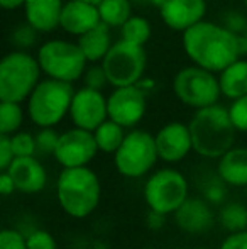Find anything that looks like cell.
Segmentation results:
<instances>
[{"instance_id": "37", "label": "cell", "mask_w": 247, "mask_h": 249, "mask_svg": "<svg viewBox=\"0 0 247 249\" xmlns=\"http://www.w3.org/2000/svg\"><path fill=\"white\" fill-rule=\"evenodd\" d=\"M16 160V154L12 149V142H10V136L2 134L0 136V170L5 171L7 168L12 164Z\"/></svg>"}, {"instance_id": "27", "label": "cell", "mask_w": 247, "mask_h": 249, "mask_svg": "<svg viewBox=\"0 0 247 249\" xmlns=\"http://www.w3.org/2000/svg\"><path fill=\"white\" fill-rule=\"evenodd\" d=\"M24 122V110L17 102L0 100V134L12 136Z\"/></svg>"}, {"instance_id": "21", "label": "cell", "mask_w": 247, "mask_h": 249, "mask_svg": "<svg viewBox=\"0 0 247 249\" xmlns=\"http://www.w3.org/2000/svg\"><path fill=\"white\" fill-rule=\"evenodd\" d=\"M78 46L82 48L83 54L86 56L88 63H102L105 54L112 48V34H110V26L100 22L97 27L90 29L88 33L82 34L78 37Z\"/></svg>"}, {"instance_id": "32", "label": "cell", "mask_w": 247, "mask_h": 249, "mask_svg": "<svg viewBox=\"0 0 247 249\" xmlns=\"http://www.w3.org/2000/svg\"><path fill=\"white\" fill-rule=\"evenodd\" d=\"M83 82H85V87H90V89L95 90H103V87L109 85V80H107L102 63H92V66H88L85 70Z\"/></svg>"}, {"instance_id": "12", "label": "cell", "mask_w": 247, "mask_h": 249, "mask_svg": "<svg viewBox=\"0 0 247 249\" xmlns=\"http://www.w3.org/2000/svg\"><path fill=\"white\" fill-rule=\"evenodd\" d=\"M148 97L149 95L139 85L114 89V92L107 97L109 119L125 129L135 127L148 110Z\"/></svg>"}, {"instance_id": "16", "label": "cell", "mask_w": 247, "mask_h": 249, "mask_svg": "<svg viewBox=\"0 0 247 249\" xmlns=\"http://www.w3.org/2000/svg\"><path fill=\"white\" fill-rule=\"evenodd\" d=\"M102 22L99 5L82 0H68L63 5L60 27L69 36L80 37Z\"/></svg>"}, {"instance_id": "14", "label": "cell", "mask_w": 247, "mask_h": 249, "mask_svg": "<svg viewBox=\"0 0 247 249\" xmlns=\"http://www.w3.org/2000/svg\"><path fill=\"white\" fill-rule=\"evenodd\" d=\"M159 160L166 163H180L193 151L190 127L183 122H168L154 136Z\"/></svg>"}, {"instance_id": "48", "label": "cell", "mask_w": 247, "mask_h": 249, "mask_svg": "<svg viewBox=\"0 0 247 249\" xmlns=\"http://www.w3.org/2000/svg\"><path fill=\"white\" fill-rule=\"evenodd\" d=\"M244 5H246V10H247V0H244Z\"/></svg>"}, {"instance_id": "40", "label": "cell", "mask_w": 247, "mask_h": 249, "mask_svg": "<svg viewBox=\"0 0 247 249\" xmlns=\"http://www.w3.org/2000/svg\"><path fill=\"white\" fill-rule=\"evenodd\" d=\"M16 190H17L16 181H14V178L9 175V171H2V175H0V194L10 195Z\"/></svg>"}, {"instance_id": "46", "label": "cell", "mask_w": 247, "mask_h": 249, "mask_svg": "<svg viewBox=\"0 0 247 249\" xmlns=\"http://www.w3.org/2000/svg\"><path fill=\"white\" fill-rule=\"evenodd\" d=\"M132 2H137V3H142V2H149V0H132Z\"/></svg>"}, {"instance_id": "23", "label": "cell", "mask_w": 247, "mask_h": 249, "mask_svg": "<svg viewBox=\"0 0 247 249\" xmlns=\"http://www.w3.org/2000/svg\"><path fill=\"white\" fill-rule=\"evenodd\" d=\"M93 134H95V141L102 153L115 154V151L119 149L120 144L124 142L127 132H125V127L117 124L115 121L107 119L105 122H102V124L93 131Z\"/></svg>"}, {"instance_id": "39", "label": "cell", "mask_w": 247, "mask_h": 249, "mask_svg": "<svg viewBox=\"0 0 247 249\" xmlns=\"http://www.w3.org/2000/svg\"><path fill=\"white\" fill-rule=\"evenodd\" d=\"M165 213H159L156 210L149 209V213L146 215V226L151 231H159L163 226H165Z\"/></svg>"}, {"instance_id": "38", "label": "cell", "mask_w": 247, "mask_h": 249, "mask_svg": "<svg viewBox=\"0 0 247 249\" xmlns=\"http://www.w3.org/2000/svg\"><path fill=\"white\" fill-rule=\"evenodd\" d=\"M218 249H247V229L239 232H229Z\"/></svg>"}, {"instance_id": "2", "label": "cell", "mask_w": 247, "mask_h": 249, "mask_svg": "<svg viewBox=\"0 0 247 249\" xmlns=\"http://www.w3.org/2000/svg\"><path fill=\"white\" fill-rule=\"evenodd\" d=\"M188 127L193 141V151L200 156L215 160L234 148L237 129L232 122L229 108L224 105L214 104L198 108Z\"/></svg>"}, {"instance_id": "26", "label": "cell", "mask_w": 247, "mask_h": 249, "mask_svg": "<svg viewBox=\"0 0 247 249\" xmlns=\"http://www.w3.org/2000/svg\"><path fill=\"white\" fill-rule=\"evenodd\" d=\"M222 227L229 232H239L247 229V207L239 202L225 203L218 213Z\"/></svg>"}, {"instance_id": "24", "label": "cell", "mask_w": 247, "mask_h": 249, "mask_svg": "<svg viewBox=\"0 0 247 249\" xmlns=\"http://www.w3.org/2000/svg\"><path fill=\"white\" fill-rule=\"evenodd\" d=\"M100 19L110 27H120L132 16V0H100Z\"/></svg>"}, {"instance_id": "20", "label": "cell", "mask_w": 247, "mask_h": 249, "mask_svg": "<svg viewBox=\"0 0 247 249\" xmlns=\"http://www.w3.org/2000/svg\"><path fill=\"white\" fill-rule=\"evenodd\" d=\"M217 173L231 187H247V148H231L218 158Z\"/></svg>"}, {"instance_id": "19", "label": "cell", "mask_w": 247, "mask_h": 249, "mask_svg": "<svg viewBox=\"0 0 247 249\" xmlns=\"http://www.w3.org/2000/svg\"><path fill=\"white\" fill-rule=\"evenodd\" d=\"M63 5H65L63 0H26L24 3L26 22H29L41 34L53 33L56 27H60Z\"/></svg>"}, {"instance_id": "8", "label": "cell", "mask_w": 247, "mask_h": 249, "mask_svg": "<svg viewBox=\"0 0 247 249\" xmlns=\"http://www.w3.org/2000/svg\"><path fill=\"white\" fill-rule=\"evenodd\" d=\"M159 160L156 139L144 129H134L125 134L124 142L114 154L115 170L125 178H141L154 168Z\"/></svg>"}, {"instance_id": "13", "label": "cell", "mask_w": 247, "mask_h": 249, "mask_svg": "<svg viewBox=\"0 0 247 249\" xmlns=\"http://www.w3.org/2000/svg\"><path fill=\"white\" fill-rule=\"evenodd\" d=\"M69 117L76 127L93 132L102 122L109 119L107 97L102 93V90L90 89V87L75 90L71 107H69Z\"/></svg>"}, {"instance_id": "41", "label": "cell", "mask_w": 247, "mask_h": 249, "mask_svg": "<svg viewBox=\"0 0 247 249\" xmlns=\"http://www.w3.org/2000/svg\"><path fill=\"white\" fill-rule=\"evenodd\" d=\"M135 85L141 87V89L144 90V92L148 93V95H151V92L156 89V82L152 78H141L137 83H135Z\"/></svg>"}, {"instance_id": "5", "label": "cell", "mask_w": 247, "mask_h": 249, "mask_svg": "<svg viewBox=\"0 0 247 249\" xmlns=\"http://www.w3.org/2000/svg\"><path fill=\"white\" fill-rule=\"evenodd\" d=\"M75 95L73 83L61 80H41L27 99V114L37 127H54L69 114Z\"/></svg>"}, {"instance_id": "11", "label": "cell", "mask_w": 247, "mask_h": 249, "mask_svg": "<svg viewBox=\"0 0 247 249\" xmlns=\"http://www.w3.org/2000/svg\"><path fill=\"white\" fill-rule=\"evenodd\" d=\"M95 134L82 127H73L61 132L54 158L63 168L86 166L99 153Z\"/></svg>"}, {"instance_id": "33", "label": "cell", "mask_w": 247, "mask_h": 249, "mask_svg": "<svg viewBox=\"0 0 247 249\" xmlns=\"http://www.w3.org/2000/svg\"><path fill=\"white\" fill-rule=\"evenodd\" d=\"M26 237H27V249H58L54 237L44 229L33 231Z\"/></svg>"}, {"instance_id": "28", "label": "cell", "mask_w": 247, "mask_h": 249, "mask_svg": "<svg viewBox=\"0 0 247 249\" xmlns=\"http://www.w3.org/2000/svg\"><path fill=\"white\" fill-rule=\"evenodd\" d=\"M10 142H12V149L16 158L22 156H36V136L26 131H17L10 136Z\"/></svg>"}, {"instance_id": "4", "label": "cell", "mask_w": 247, "mask_h": 249, "mask_svg": "<svg viewBox=\"0 0 247 249\" xmlns=\"http://www.w3.org/2000/svg\"><path fill=\"white\" fill-rule=\"evenodd\" d=\"M37 56L27 51H10L0 61V100L22 104L41 82Z\"/></svg>"}, {"instance_id": "7", "label": "cell", "mask_w": 247, "mask_h": 249, "mask_svg": "<svg viewBox=\"0 0 247 249\" xmlns=\"http://www.w3.org/2000/svg\"><path fill=\"white\" fill-rule=\"evenodd\" d=\"M173 93L186 107L195 110L218 104L222 97L217 73L191 65L181 68L173 78Z\"/></svg>"}, {"instance_id": "17", "label": "cell", "mask_w": 247, "mask_h": 249, "mask_svg": "<svg viewBox=\"0 0 247 249\" xmlns=\"http://www.w3.org/2000/svg\"><path fill=\"white\" fill-rule=\"evenodd\" d=\"M5 171H9L16 181V188L22 194H39L46 188V168L34 156L16 158Z\"/></svg>"}, {"instance_id": "49", "label": "cell", "mask_w": 247, "mask_h": 249, "mask_svg": "<svg viewBox=\"0 0 247 249\" xmlns=\"http://www.w3.org/2000/svg\"><path fill=\"white\" fill-rule=\"evenodd\" d=\"M142 249H154V248H142Z\"/></svg>"}, {"instance_id": "45", "label": "cell", "mask_w": 247, "mask_h": 249, "mask_svg": "<svg viewBox=\"0 0 247 249\" xmlns=\"http://www.w3.org/2000/svg\"><path fill=\"white\" fill-rule=\"evenodd\" d=\"M82 2H90V3H95V5H99L100 0H82Z\"/></svg>"}, {"instance_id": "43", "label": "cell", "mask_w": 247, "mask_h": 249, "mask_svg": "<svg viewBox=\"0 0 247 249\" xmlns=\"http://www.w3.org/2000/svg\"><path fill=\"white\" fill-rule=\"evenodd\" d=\"M165 2H166V0H149V3H151V5H154V7H158V9H161Z\"/></svg>"}, {"instance_id": "1", "label": "cell", "mask_w": 247, "mask_h": 249, "mask_svg": "<svg viewBox=\"0 0 247 249\" xmlns=\"http://www.w3.org/2000/svg\"><path fill=\"white\" fill-rule=\"evenodd\" d=\"M181 44L193 65L214 73H220L244 54L242 36L229 31L224 24L210 20H201L186 29L181 36Z\"/></svg>"}, {"instance_id": "44", "label": "cell", "mask_w": 247, "mask_h": 249, "mask_svg": "<svg viewBox=\"0 0 247 249\" xmlns=\"http://www.w3.org/2000/svg\"><path fill=\"white\" fill-rule=\"evenodd\" d=\"M242 51L247 53V31H246L244 36H242Z\"/></svg>"}, {"instance_id": "30", "label": "cell", "mask_w": 247, "mask_h": 249, "mask_svg": "<svg viewBox=\"0 0 247 249\" xmlns=\"http://www.w3.org/2000/svg\"><path fill=\"white\" fill-rule=\"evenodd\" d=\"M36 136V149L37 154L43 156H49L56 151L58 141H60V134L54 131V127H39V132Z\"/></svg>"}, {"instance_id": "47", "label": "cell", "mask_w": 247, "mask_h": 249, "mask_svg": "<svg viewBox=\"0 0 247 249\" xmlns=\"http://www.w3.org/2000/svg\"><path fill=\"white\" fill-rule=\"evenodd\" d=\"M195 249H210V248H195Z\"/></svg>"}, {"instance_id": "6", "label": "cell", "mask_w": 247, "mask_h": 249, "mask_svg": "<svg viewBox=\"0 0 247 249\" xmlns=\"http://www.w3.org/2000/svg\"><path fill=\"white\" fill-rule=\"evenodd\" d=\"M37 61L48 78L75 83L83 78L86 70V56L78 43L65 39H51L37 50Z\"/></svg>"}, {"instance_id": "25", "label": "cell", "mask_w": 247, "mask_h": 249, "mask_svg": "<svg viewBox=\"0 0 247 249\" xmlns=\"http://www.w3.org/2000/svg\"><path fill=\"white\" fill-rule=\"evenodd\" d=\"M120 37L129 41V43L144 46L151 37V24L146 17L131 16L120 26Z\"/></svg>"}, {"instance_id": "9", "label": "cell", "mask_w": 247, "mask_h": 249, "mask_svg": "<svg viewBox=\"0 0 247 249\" xmlns=\"http://www.w3.org/2000/svg\"><path fill=\"white\" fill-rule=\"evenodd\" d=\"M102 66L105 70L109 85L114 89L135 85L139 80L144 78L148 56L144 46L129 43L120 37L102 59Z\"/></svg>"}, {"instance_id": "42", "label": "cell", "mask_w": 247, "mask_h": 249, "mask_svg": "<svg viewBox=\"0 0 247 249\" xmlns=\"http://www.w3.org/2000/svg\"><path fill=\"white\" fill-rule=\"evenodd\" d=\"M26 0H0V5L5 10H16L19 7H24Z\"/></svg>"}, {"instance_id": "22", "label": "cell", "mask_w": 247, "mask_h": 249, "mask_svg": "<svg viewBox=\"0 0 247 249\" xmlns=\"http://www.w3.org/2000/svg\"><path fill=\"white\" fill-rule=\"evenodd\" d=\"M222 97L235 100L247 95V59L239 58L218 73Z\"/></svg>"}, {"instance_id": "15", "label": "cell", "mask_w": 247, "mask_h": 249, "mask_svg": "<svg viewBox=\"0 0 247 249\" xmlns=\"http://www.w3.org/2000/svg\"><path fill=\"white\" fill-rule=\"evenodd\" d=\"M161 19L169 29L185 33L195 24L205 20L207 2L205 0H166L159 9Z\"/></svg>"}, {"instance_id": "34", "label": "cell", "mask_w": 247, "mask_h": 249, "mask_svg": "<svg viewBox=\"0 0 247 249\" xmlns=\"http://www.w3.org/2000/svg\"><path fill=\"white\" fill-rule=\"evenodd\" d=\"M0 249H27V237L16 229H3L0 232Z\"/></svg>"}, {"instance_id": "29", "label": "cell", "mask_w": 247, "mask_h": 249, "mask_svg": "<svg viewBox=\"0 0 247 249\" xmlns=\"http://www.w3.org/2000/svg\"><path fill=\"white\" fill-rule=\"evenodd\" d=\"M37 34H41L39 31H36L29 22H24L20 26H17L14 29L12 36H10V41L12 44L20 51H27L36 44L37 41Z\"/></svg>"}, {"instance_id": "35", "label": "cell", "mask_w": 247, "mask_h": 249, "mask_svg": "<svg viewBox=\"0 0 247 249\" xmlns=\"http://www.w3.org/2000/svg\"><path fill=\"white\" fill-rule=\"evenodd\" d=\"M222 24H224L229 31L237 34V36H244L247 31V19L244 14L239 12V10H227V12L224 14Z\"/></svg>"}, {"instance_id": "31", "label": "cell", "mask_w": 247, "mask_h": 249, "mask_svg": "<svg viewBox=\"0 0 247 249\" xmlns=\"http://www.w3.org/2000/svg\"><path fill=\"white\" fill-rule=\"evenodd\" d=\"M229 114L237 132H247V95L232 100Z\"/></svg>"}, {"instance_id": "10", "label": "cell", "mask_w": 247, "mask_h": 249, "mask_svg": "<svg viewBox=\"0 0 247 249\" xmlns=\"http://www.w3.org/2000/svg\"><path fill=\"white\" fill-rule=\"evenodd\" d=\"M186 178L173 168L158 170L148 178L144 185V200L151 210L159 213H175L188 198Z\"/></svg>"}, {"instance_id": "36", "label": "cell", "mask_w": 247, "mask_h": 249, "mask_svg": "<svg viewBox=\"0 0 247 249\" xmlns=\"http://www.w3.org/2000/svg\"><path fill=\"white\" fill-rule=\"evenodd\" d=\"M225 181H222L218 178V181H210L207 183V187L203 188V195H205V200L208 203H222L227 197V188H225Z\"/></svg>"}, {"instance_id": "3", "label": "cell", "mask_w": 247, "mask_h": 249, "mask_svg": "<svg viewBox=\"0 0 247 249\" xmlns=\"http://www.w3.org/2000/svg\"><path fill=\"white\" fill-rule=\"evenodd\" d=\"M60 207L73 219L92 215L100 203V180L88 166L63 168L56 181Z\"/></svg>"}, {"instance_id": "18", "label": "cell", "mask_w": 247, "mask_h": 249, "mask_svg": "<svg viewBox=\"0 0 247 249\" xmlns=\"http://www.w3.org/2000/svg\"><path fill=\"white\" fill-rule=\"evenodd\" d=\"M173 215H175L176 226L188 234H203L214 226V212L210 209V203L205 198L188 197Z\"/></svg>"}]
</instances>
